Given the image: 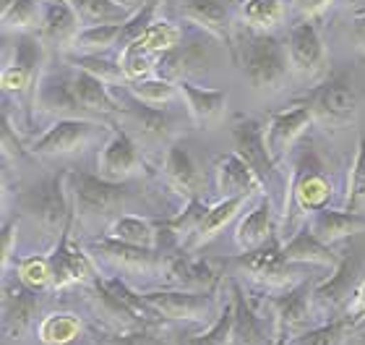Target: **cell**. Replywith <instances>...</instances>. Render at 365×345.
Wrapping results in <instances>:
<instances>
[{"instance_id":"cell-1","label":"cell","mask_w":365,"mask_h":345,"mask_svg":"<svg viewBox=\"0 0 365 345\" xmlns=\"http://www.w3.org/2000/svg\"><path fill=\"white\" fill-rule=\"evenodd\" d=\"M133 184H113L99 178L97 173H84V170H68V194L73 217L81 223H97V220H110L120 217L130 199H133Z\"/></svg>"},{"instance_id":"cell-2","label":"cell","mask_w":365,"mask_h":345,"mask_svg":"<svg viewBox=\"0 0 365 345\" xmlns=\"http://www.w3.org/2000/svg\"><path fill=\"white\" fill-rule=\"evenodd\" d=\"M240 69H243L248 84L259 94L279 92L292 74L287 45L279 42L272 31L248 29V37L240 45Z\"/></svg>"},{"instance_id":"cell-3","label":"cell","mask_w":365,"mask_h":345,"mask_svg":"<svg viewBox=\"0 0 365 345\" xmlns=\"http://www.w3.org/2000/svg\"><path fill=\"white\" fill-rule=\"evenodd\" d=\"M19 209L39 230H45V236H63V230L68 228V223L73 220V207H71L68 194V170H63L58 176L42 178L34 186L24 189L19 194Z\"/></svg>"},{"instance_id":"cell-4","label":"cell","mask_w":365,"mask_h":345,"mask_svg":"<svg viewBox=\"0 0 365 345\" xmlns=\"http://www.w3.org/2000/svg\"><path fill=\"white\" fill-rule=\"evenodd\" d=\"M232 275H240L261 288H272V291H289L297 283H303L305 264L289 261L277 244H269L256 251L237 254L235 259L227 261Z\"/></svg>"},{"instance_id":"cell-5","label":"cell","mask_w":365,"mask_h":345,"mask_svg":"<svg viewBox=\"0 0 365 345\" xmlns=\"http://www.w3.org/2000/svg\"><path fill=\"white\" fill-rule=\"evenodd\" d=\"M86 251L94 259L105 261L107 267L128 277H165L168 259L160 249H146V246H133L125 241H118L113 236L94 238Z\"/></svg>"},{"instance_id":"cell-6","label":"cell","mask_w":365,"mask_h":345,"mask_svg":"<svg viewBox=\"0 0 365 345\" xmlns=\"http://www.w3.org/2000/svg\"><path fill=\"white\" fill-rule=\"evenodd\" d=\"M45 39L34 37L31 31H24L16 37L14 53L3 66V76H0V84H3V92L11 94H29V100L34 102V94H37V86L45 76Z\"/></svg>"},{"instance_id":"cell-7","label":"cell","mask_w":365,"mask_h":345,"mask_svg":"<svg viewBox=\"0 0 365 345\" xmlns=\"http://www.w3.org/2000/svg\"><path fill=\"white\" fill-rule=\"evenodd\" d=\"M360 249H347L339 254V264L334 267V275L329 280L313 285V309L316 314H339L350 309L360 283H363V259H360Z\"/></svg>"},{"instance_id":"cell-8","label":"cell","mask_w":365,"mask_h":345,"mask_svg":"<svg viewBox=\"0 0 365 345\" xmlns=\"http://www.w3.org/2000/svg\"><path fill=\"white\" fill-rule=\"evenodd\" d=\"M303 105L311 108L316 123H324L329 129L350 126L360 110L358 92L347 76H334L324 84L313 86L311 92L305 94Z\"/></svg>"},{"instance_id":"cell-9","label":"cell","mask_w":365,"mask_h":345,"mask_svg":"<svg viewBox=\"0 0 365 345\" xmlns=\"http://www.w3.org/2000/svg\"><path fill=\"white\" fill-rule=\"evenodd\" d=\"M287 58L289 69L303 81H321L329 76V50L321 39L319 26L311 19L295 24L287 34Z\"/></svg>"},{"instance_id":"cell-10","label":"cell","mask_w":365,"mask_h":345,"mask_svg":"<svg viewBox=\"0 0 365 345\" xmlns=\"http://www.w3.org/2000/svg\"><path fill=\"white\" fill-rule=\"evenodd\" d=\"M141 299L170 322H206L214 314H222L220 301L214 291H180V288H170V291H149Z\"/></svg>"},{"instance_id":"cell-11","label":"cell","mask_w":365,"mask_h":345,"mask_svg":"<svg viewBox=\"0 0 365 345\" xmlns=\"http://www.w3.org/2000/svg\"><path fill=\"white\" fill-rule=\"evenodd\" d=\"M105 121L89 118H61L55 121L42 136L31 144L37 157H66V154L84 152L94 139L105 136Z\"/></svg>"},{"instance_id":"cell-12","label":"cell","mask_w":365,"mask_h":345,"mask_svg":"<svg viewBox=\"0 0 365 345\" xmlns=\"http://www.w3.org/2000/svg\"><path fill=\"white\" fill-rule=\"evenodd\" d=\"M274 319V345H284L289 338H295L300 332L311 330L313 322V285L311 283H297L295 288L272 296L269 299Z\"/></svg>"},{"instance_id":"cell-13","label":"cell","mask_w":365,"mask_h":345,"mask_svg":"<svg viewBox=\"0 0 365 345\" xmlns=\"http://www.w3.org/2000/svg\"><path fill=\"white\" fill-rule=\"evenodd\" d=\"M144 170L146 165L138 141L123 126L115 129L97 154V176L113 181V184H125V181L141 176Z\"/></svg>"},{"instance_id":"cell-14","label":"cell","mask_w":365,"mask_h":345,"mask_svg":"<svg viewBox=\"0 0 365 345\" xmlns=\"http://www.w3.org/2000/svg\"><path fill=\"white\" fill-rule=\"evenodd\" d=\"M232 146H235V152L251 165L253 173L261 178V184L267 189V196L277 186H284V189H287V181H279L277 162H274L272 154H269L264 126H261L259 121H253V118L237 121L235 126H232Z\"/></svg>"},{"instance_id":"cell-15","label":"cell","mask_w":365,"mask_h":345,"mask_svg":"<svg viewBox=\"0 0 365 345\" xmlns=\"http://www.w3.org/2000/svg\"><path fill=\"white\" fill-rule=\"evenodd\" d=\"M71 225L63 230V236L58 238V246L50 254V264H53V277H55V291L71 288V285H86L91 280H97V264L86 249L76 246L71 241Z\"/></svg>"},{"instance_id":"cell-16","label":"cell","mask_w":365,"mask_h":345,"mask_svg":"<svg viewBox=\"0 0 365 345\" xmlns=\"http://www.w3.org/2000/svg\"><path fill=\"white\" fill-rule=\"evenodd\" d=\"M331 181L324 173V168L319 165V160L313 154H303L295 162V176H292V196L289 201L295 204L297 212L313 215L319 209L329 207L331 199Z\"/></svg>"},{"instance_id":"cell-17","label":"cell","mask_w":365,"mask_h":345,"mask_svg":"<svg viewBox=\"0 0 365 345\" xmlns=\"http://www.w3.org/2000/svg\"><path fill=\"white\" fill-rule=\"evenodd\" d=\"M316 118H313L311 108L297 102L292 108L279 110L269 118L267 129H264V136H267V149L272 154V160L279 165V162L287 160V154L292 152V146L305 131L311 129Z\"/></svg>"},{"instance_id":"cell-18","label":"cell","mask_w":365,"mask_h":345,"mask_svg":"<svg viewBox=\"0 0 365 345\" xmlns=\"http://www.w3.org/2000/svg\"><path fill=\"white\" fill-rule=\"evenodd\" d=\"M39 304L37 293L29 291L24 283L6 285L3 291V332L6 340L19 343V340L29 338L31 332L39 327Z\"/></svg>"},{"instance_id":"cell-19","label":"cell","mask_w":365,"mask_h":345,"mask_svg":"<svg viewBox=\"0 0 365 345\" xmlns=\"http://www.w3.org/2000/svg\"><path fill=\"white\" fill-rule=\"evenodd\" d=\"M162 170H165L168 184L173 186V191H178L180 196H185V201L188 199H204L206 176H204V170H201V165L196 162V157H193V152L188 149L185 141L175 139L173 144H168Z\"/></svg>"},{"instance_id":"cell-20","label":"cell","mask_w":365,"mask_h":345,"mask_svg":"<svg viewBox=\"0 0 365 345\" xmlns=\"http://www.w3.org/2000/svg\"><path fill=\"white\" fill-rule=\"evenodd\" d=\"M123 129L138 144H173L175 141V118L162 108H149L138 102L136 108H123Z\"/></svg>"},{"instance_id":"cell-21","label":"cell","mask_w":365,"mask_h":345,"mask_svg":"<svg viewBox=\"0 0 365 345\" xmlns=\"http://www.w3.org/2000/svg\"><path fill=\"white\" fill-rule=\"evenodd\" d=\"M180 16L204 29L235 53L232 45V3L230 0H180Z\"/></svg>"},{"instance_id":"cell-22","label":"cell","mask_w":365,"mask_h":345,"mask_svg":"<svg viewBox=\"0 0 365 345\" xmlns=\"http://www.w3.org/2000/svg\"><path fill=\"white\" fill-rule=\"evenodd\" d=\"M34 108H39L42 113L55 115L58 121L61 118H89V121H97L91 118L81 102L76 100L73 94V86H71V76L66 74H45L42 81L37 86V94H34Z\"/></svg>"},{"instance_id":"cell-23","label":"cell","mask_w":365,"mask_h":345,"mask_svg":"<svg viewBox=\"0 0 365 345\" xmlns=\"http://www.w3.org/2000/svg\"><path fill=\"white\" fill-rule=\"evenodd\" d=\"M217 189H220L222 199H232V196H248V199H259L264 196V184L261 178L251 170V165L232 149V152L222 154L217 160Z\"/></svg>"},{"instance_id":"cell-24","label":"cell","mask_w":365,"mask_h":345,"mask_svg":"<svg viewBox=\"0 0 365 345\" xmlns=\"http://www.w3.org/2000/svg\"><path fill=\"white\" fill-rule=\"evenodd\" d=\"M274 236H277V212H274V201L264 194L248 209V215L240 217L235 228V244L240 251H256L274 244Z\"/></svg>"},{"instance_id":"cell-25","label":"cell","mask_w":365,"mask_h":345,"mask_svg":"<svg viewBox=\"0 0 365 345\" xmlns=\"http://www.w3.org/2000/svg\"><path fill=\"white\" fill-rule=\"evenodd\" d=\"M178 86H180V97L185 100L188 115L196 121V126L214 129L217 123L225 121V113H227V92H222V89H206V86L193 84L188 79H180Z\"/></svg>"},{"instance_id":"cell-26","label":"cell","mask_w":365,"mask_h":345,"mask_svg":"<svg viewBox=\"0 0 365 345\" xmlns=\"http://www.w3.org/2000/svg\"><path fill=\"white\" fill-rule=\"evenodd\" d=\"M313 236L324 241L327 246H334L344 238L360 236L365 233V215L363 212H352V209H319L308 217V225Z\"/></svg>"},{"instance_id":"cell-27","label":"cell","mask_w":365,"mask_h":345,"mask_svg":"<svg viewBox=\"0 0 365 345\" xmlns=\"http://www.w3.org/2000/svg\"><path fill=\"white\" fill-rule=\"evenodd\" d=\"M81 29H84V21L78 19L68 0L45 3V14H42V24H39V37L45 39V45L73 47Z\"/></svg>"},{"instance_id":"cell-28","label":"cell","mask_w":365,"mask_h":345,"mask_svg":"<svg viewBox=\"0 0 365 345\" xmlns=\"http://www.w3.org/2000/svg\"><path fill=\"white\" fill-rule=\"evenodd\" d=\"M71 86H73V94H76V100L81 102V108H84L91 118L110 121L113 115L123 113V105L110 94V89H107V84L102 79L76 69V74L71 76Z\"/></svg>"},{"instance_id":"cell-29","label":"cell","mask_w":365,"mask_h":345,"mask_svg":"<svg viewBox=\"0 0 365 345\" xmlns=\"http://www.w3.org/2000/svg\"><path fill=\"white\" fill-rule=\"evenodd\" d=\"M165 280L180 291H214L217 275L206 261L190 259V256H170Z\"/></svg>"},{"instance_id":"cell-30","label":"cell","mask_w":365,"mask_h":345,"mask_svg":"<svg viewBox=\"0 0 365 345\" xmlns=\"http://www.w3.org/2000/svg\"><path fill=\"white\" fill-rule=\"evenodd\" d=\"M282 254L295 264H321V267L329 269H334L339 264V254L324 241H319L308 228H303L300 233L289 238L287 244L282 246Z\"/></svg>"},{"instance_id":"cell-31","label":"cell","mask_w":365,"mask_h":345,"mask_svg":"<svg viewBox=\"0 0 365 345\" xmlns=\"http://www.w3.org/2000/svg\"><path fill=\"white\" fill-rule=\"evenodd\" d=\"M261 316L245 301L240 285H232V345H267Z\"/></svg>"},{"instance_id":"cell-32","label":"cell","mask_w":365,"mask_h":345,"mask_svg":"<svg viewBox=\"0 0 365 345\" xmlns=\"http://www.w3.org/2000/svg\"><path fill=\"white\" fill-rule=\"evenodd\" d=\"M248 201H251L248 196H232V199H220L217 204H212L209 212H206V217H204V223L198 225L196 236L190 238V244L185 246V249L196 251V249H201V246L209 244L212 238H217L222 230L227 228V225L240 215V209H243Z\"/></svg>"},{"instance_id":"cell-33","label":"cell","mask_w":365,"mask_h":345,"mask_svg":"<svg viewBox=\"0 0 365 345\" xmlns=\"http://www.w3.org/2000/svg\"><path fill=\"white\" fill-rule=\"evenodd\" d=\"M209 63V53L206 47L198 42V39H190L188 45H178L175 50H170L160 58V69H165V76L173 79V81H180V79H188L193 71L206 69Z\"/></svg>"},{"instance_id":"cell-34","label":"cell","mask_w":365,"mask_h":345,"mask_svg":"<svg viewBox=\"0 0 365 345\" xmlns=\"http://www.w3.org/2000/svg\"><path fill=\"white\" fill-rule=\"evenodd\" d=\"M84 335V324L71 311H55L42 316L37 327V338L42 345H73Z\"/></svg>"},{"instance_id":"cell-35","label":"cell","mask_w":365,"mask_h":345,"mask_svg":"<svg viewBox=\"0 0 365 345\" xmlns=\"http://www.w3.org/2000/svg\"><path fill=\"white\" fill-rule=\"evenodd\" d=\"M355 330H358V322L350 314H344L339 319H331L327 324H316L311 330L300 332L295 338H289L284 345H344L355 335Z\"/></svg>"},{"instance_id":"cell-36","label":"cell","mask_w":365,"mask_h":345,"mask_svg":"<svg viewBox=\"0 0 365 345\" xmlns=\"http://www.w3.org/2000/svg\"><path fill=\"white\" fill-rule=\"evenodd\" d=\"M240 16H243V21L248 29L272 31L284 21L287 3H284V0H243Z\"/></svg>"},{"instance_id":"cell-37","label":"cell","mask_w":365,"mask_h":345,"mask_svg":"<svg viewBox=\"0 0 365 345\" xmlns=\"http://www.w3.org/2000/svg\"><path fill=\"white\" fill-rule=\"evenodd\" d=\"M128 92L141 105L162 108V105H170L180 94V86H178V81H173L168 76H146L138 79V81H128Z\"/></svg>"},{"instance_id":"cell-38","label":"cell","mask_w":365,"mask_h":345,"mask_svg":"<svg viewBox=\"0 0 365 345\" xmlns=\"http://www.w3.org/2000/svg\"><path fill=\"white\" fill-rule=\"evenodd\" d=\"M107 236L125 241L133 246H146V249H157V225H152L146 217L138 215H120L107 225Z\"/></svg>"},{"instance_id":"cell-39","label":"cell","mask_w":365,"mask_h":345,"mask_svg":"<svg viewBox=\"0 0 365 345\" xmlns=\"http://www.w3.org/2000/svg\"><path fill=\"white\" fill-rule=\"evenodd\" d=\"M84 26L97 24H125L130 19V11L123 8L118 0H68Z\"/></svg>"},{"instance_id":"cell-40","label":"cell","mask_w":365,"mask_h":345,"mask_svg":"<svg viewBox=\"0 0 365 345\" xmlns=\"http://www.w3.org/2000/svg\"><path fill=\"white\" fill-rule=\"evenodd\" d=\"M45 0H3V29L6 31H31L42 24Z\"/></svg>"},{"instance_id":"cell-41","label":"cell","mask_w":365,"mask_h":345,"mask_svg":"<svg viewBox=\"0 0 365 345\" xmlns=\"http://www.w3.org/2000/svg\"><path fill=\"white\" fill-rule=\"evenodd\" d=\"M206 212H209V207H206L204 199H188L185 201V209H182L180 215L170 217V220H165V223H160L162 230H168L170 236L175 238L178 244H190V238L196 236L198 225L204 223Z\"/></svg>"},{"instance_id":"cell-42","label":"cell","mask_w":365,"mask_h":345,"mask_svg":"<svg viewBox=\"0 0 365 345\" xmlns=\"http://www.w3.org/2000/svg\"><path fill=\"white\" fill-rule=\"evenodd\" d=\"M123 24H97V26H84L78 31L73 50L78 55H99L120 42Z\"/></svg>"},{"instance_id":"cell-43","label":"cell","mask_w":365,"mask_h":345,"mask_svg":"<svg viewBox=\"0 0 365 345\" xmlns=\"http://www.w3.org/2000/svg\"><path fill=\"white\" fill-rule=\"evenodd\" d=\"M19 283H24L29 291L45 293L55 288L53 264H50V254H31L26 259L19 261Z\"/></svg>"},{"instance_id":"cell-44","label":"cell","mask_w":365,"mask_h":345,"mask_svg":"<svg viewBox=\"0 0 365 345\" xmlns=\"http://www.w3.org/2000/svg\"><path fill=\"white\" fill-rule=\"evenodd\" d=\"M120 66L128 81H138V79L152 76L154 69H160V55L146 50L136 39V42H130V45H125L120 50Z\"/></svg>"},{"instance_id":"cell-45","label":"cell","mask_w":365,"mask_h":345,"mask_svg":"<svg viewBox=\"0 0 365 345\" xmlns=\"http://www.w3.org/2000/svg\"><path fill=\"white\" fill-rule=\"evenodd\" d=\"M138 42L146 47V50H152L154 55H165L170 50H175L178 45L182 42V29L175 26L173 21H165V19H157V21L149 24V29L138 37Z\"/></svg>"},{"instance_id":"cell-46","label":"cell","mask_w":365,"mask_h":345,"mask_svg":"<svg viewBox=\"0 0 365 345\" xmlns=\"http://www.w3.org/2000/svg\"><path fill=\"white\" fill-rule=\"evenodd\" d=\"M344 209H352V212H363L365 209V136H360L358 152H355L350 176H347Z\"/></svg>"},{"instance_id":"cell-47","label":"cell","mask_w":365,"mask_h":345,"mask_svg":"<svg viewBox=\"0 0 365 345\" xmlns=\"http://www.w3.org/2000/svg\"><path fill=\"white\" fill-rule=\"evenodd\" d=\"M71 63H73L76 69L91 74V76L102 79L105 84H123V81H128L125 74H123L120 61L113 63V61H107V58H102V55H76Z\"/></svg>"},{"instance_id":"cell-48","label":"cell","mask_w":365,"mask_h":345,"mask_svg":"<svg viewBox=\"0 0 365 345\" xmlns=\"http://www.w3.org/2000/svg\"><path fill=\"white\" fill-rule=\"evenodd\" d=\"M185 345H232V304L222 309V314L209 330L193 335Z\"/></svg>"},{"instance_id":"cell-49","label":"cell","mask_w":365,"mask_h":345,"mask_svg":"<svg viewBox=\"0 0 365 345\" xmlns=\"http://www.w3.org/2000/svg\"><path fill=\"white\" fill-rule=\"evenodd\" d=\"M99 345H173V343L168 338L154 335L152 327H149V330L125 332V335H110V338L99 340Z\"/></svg>"},{"instance_id":"cell-50","label":"cell","mask_w":365,"mask_h":345,"mask_svg":"<svg viewBox=\"0 0 365 345\" xmlns=\"http://www.w3.org/2000/svg\"><path fill=\"white\" fill-rule=\"evenodd\" d=\"M16 236H19V223L11 220V223L3 225V236H0V259H3V267H8V261L14 256V249H16Z\"/></svg>"},{"instance_id":"cell-51","label":"cell","mask_w":365,"mask_h":345,"mask_svg":"<svg viewBox=\"0 0 365 345\" xmlns=\"http://www.w3.org/2000/svg\"><path fill=\"white\" fill-rule=\"evenodd\" d=\"M3 154L6 157H19L21 154V146H19V139H14V129H11V121H8V113H3Z\"/></svg>"},{"instance_id":"cell-52","label":"cell","mask_w":365,"mask_h":345,"mask_svg":"<svg viewBox=\"0 0 365 345\" xmlns=\"http://www.w3.org/2000/svg\"><path fill=\"white\" fill-rule=\"evenodd\" d=\"M331 3H334V0H295V8L303 19H313V16H319L321 11H327Z\"/></svg>"},{"instance_id":"cell-53","label":"cell","mask_w":365,"mask_h":345,"mask_svg":"<svg viewBox=\"0 0 365 345\" xmlns=\"http://www.w3.org/2000/svg\"><path fill=\"white\" fill-rule=\"evenodd\" d=\"M347 314H350L355 322L365 319V277H363V283H360L358 293H355V299H352L350 309H347Z\"/></svg>"},{"instance_id":"cell-54","label":"cell","mask_w":365,"mask_h":345,"mask_svg":"<svg viewBox=\"0 0 365 345\" xmlns=\"http://www.w3.org/2000/svg\"><path fill=\"white\" fill-rule=\"evenodd\" d=\"M352 42H355V47L358 50H363L365 53V14H360V16H355L352 19Z\"/></svg>"},{"instance_id":"cell-55","label":"cell","mask_w":365,"mask_h":345,"mask_svg":"<svg viewBox=\"0 0 365 345\" xmlns=\"http://www.w3.org/2000/svg\"><path fill=\"white\" fill-rule=\"evenodd\" d=\"M118 3H120L123 8H128L130 14H136L138 8H144L146 3H149V0H118Z\"/></svg>"},{"instance_id":"cell-56","label":"cell","mask_w":365,"mask_h":345,"mask_svg":"<svg viewBox=\"0 0 365 345\" xmlns=\"http://www.w3.org/2000/svg\"><path fill=\"white\" fill-rule=\"evenodd\" d=\"M352 345H365V327L363 330H355V335H352Z\"/></svg>"},{"instance_id":"cell-57","label":"cell","mask_w":365,"mask_h":345,"mask_svg":"<svg viewBox=\"0 0 365 345\" xmlns=\"http://www.w3.org/2000/svg\"><path fill=\"white\" fill-rule=\"evenodd\" d=\"M45 3H55V0H45Z\"/></svg>"},{"instance_id":"cell-58","label":"cell","mask_w":365,"mask_h":345,"mask_svg":"<svg viewBox=\"0 0 365 345\" xmlns=\"http://www.w3.org/2000/svg\"><path fill=\"white\" fill-rule=\"evenodd\" d=\"M267 345H274V343H267Z\"/></svg>"},{"instance_id":"cell-59","label":"cell","mask_w":365,"mask_h":345,"mask_svg":"<svg viewBox=\"0 0 365 345\" xmlns=\"http://www.w3.org/2000/svg\"><path fill=\"white\" fill-rule=\"evenodd\" d=\"M165 3H168V0H165Z\"/></svg>"}]
</instances>
